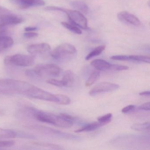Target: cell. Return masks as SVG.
<instances>
[{
  "instance_id": "5bb4252c",
  "label": "cell",
  "mask_w": 150,
  "mask_h": 150,
  "mask_svg": "<svg viewBox=\"0 0 150 150\" xmlns=\"http://www.w3.org/2000/svg\"><path fill=\"white\" fill-rule=\"evenodd\" d=\"M13 40L6 35H0V52L10 48L13 44Z\"/></svg>"
},
{
  "instance_id": "e575fe53",
  "label": "cell",
  "mask_w": 150,
  "mask_h": 150,
  "mask_svg": "<svg viewBox=\"0 0 150 150\" xmlns=\"http://www.w3.org/2000/svg\"><path fill=\"white\" fill-rule=\"evenodd\" d=\"M37 30V28L36 27H27L25 28V30L26 32H29V31H34Z\"/></svg>"
},
{
  "instance_id": "6da1fadb",
  "label": "cell",
  "mask_w": 150,
  "mask_h": 150,
  "mask_svg": "<svg viewBox=\"0 0 150 150\" xmlns=\"http://www.w3.org/2000/svg\"><path fill=\"white\" fill-rule=\"evenodd\" d=\"M30 117L40 122L63 128H70L73 125L72 122L64 119L59 115H57L51 113L40 111L32 108L30 110Z\"/></svg>"
},
{
  "instance_id": "2e32d148",
  "label": "cell",
  "mask_w": 150,
  "mask_h": 150,
  "mask_svg": "<svg viewBox=\"0 0 150 150\" xmlns=\"http://www.w3.org/2000/svg\"><path fill=\"white\" fill-rule=\"evenodd\" d=\"M65 84V87H71L74 81V75L72 71L70 70L65 71L62 80Z\"/></svg>"
},
{
  "instance_id": "83f0119b",
  "label": "cell",
  "mask_w": 150,
  "mask_h": 150,
  "mask_svg": "<svg viewBox=\"0 0 150 150\" xmlns=\"http://www.w3.org/2000/svg\"><path fill=\"white\" fill-rule=\"evenodd\" d=\"M15 143L13 140H0V148L10 147L13 146Z\"/></svg>"
},
{
  "instance_id": "4dcf8cb0",
  "label": "cell",
  "mask_w": 150,
  "mask_h": 150,
  "mask_svg": "<svg viewBox=\"0 0 150 150\" xmlns=\"http://www.w3.org/2000/svg\"><path fill=\"white\" fill-rule=\"evenodd\" d=\"M135 107L134 105H129L124 107L122 109V112L124 113H127L131 111H133L135 110Z\"/></svg>"
},
{
  "instance_id": "836d02e7",
  "label": "cell",
  "mask_w": 150,
  "mask_h": 150,
  "mask_svg": "<svg viewBox=\"0 0 150 150\" xmlns=\"http://www.w3.org/2000/svg\"><path fill=\"white\" fill-rule=\"evenodd\" d=\"M150 102H146L143 103L142 105L139 106V108L140 110H150Z\"/></svg>"
},
{
  "instance_id": "4fadbf2b",
  "label": "cell",
  "mask_w": 150,
  "mask_h": 150,
  "mask_svg": "<svg viewBox=\"0 0 150 150\" xmlns=\"http://www.w3.org/2000/svg\"><path fill=\"white\" fill-rule=\"evenodd\" d=\"M91 65L98 71H105L109 70L111 64L105 60L96 59L91 62Z\"/></svg>"
},
{
  "instance_id": "d6986e66",
  "label": "cell",
  "mask_w": 150,
  "mask_h": 150,
  "mask_svg": "<svg viewBox=\"0 0 150 150\" xmlns=\"http://www.w3.org/2000/svg\"><path fill=\"white\" fill-rule=\"evenodd\" d=\"M105 45H101L96 48L86 57V60H88L93 57L99 56L105 50Z\"/></svg>"
},
{
  "instance_id": "484cf974",
  "label": "cell",
  "mask_w": 150,
  "mask_h": 150,
  "mask_svg": "<svg viewBox=\"0 0 150 150\" xmlns=\"http://www.w3.org/2000/svg\"><path fill=\"white\" fill-rule=\"evenodd\" d=\"M47 83L53 86L58 87H65V84L62 80L55 79H50L47 81Z\"/></svg>"
},
{
  "instance_id": "ba28073f",
  "label": "cell",
  "mask_w": 150,
  "mask_h": 150,
  "mask_svg": "<svg viewBox=\"0 0 150 150\" xmlns=\"http://www.w3.org/2000/svg\"><path fill=\"white\" fill-rule=\"evenodd\" d=\"M119 86L117 84L110 82H103L95 86L89 92V95L93 96L101 93L110 92L115 91L119 88Z\"/></svg>"
},
{
  "instance_id": "4316f807",
  "label": "cell",
  "mask_w": 150,
  "mask_h": 150,
  "mask_svg": "<svg viewBox=\"0 0 150 150\" xmlns=\"http://www.w3.org/2000/svg\"><path fill=\"white\" fill-rule=\"evenodd\" d=\"M129 68V67L126 66L117 64H111L109 70L116 71H122L128 70Z\"/></svg>"
},
{
  "instance_id": "5b68a950",
  "label": "cell",
  "mask_w": 150,
  "mask_h": 150,
  "mask_svg": "<svg viewBox=\"0 0 150 150\" xmlns=\"http://www.w3.org/2000/svg\"><path fill=\"white\" fill-rule=\"evenodd\" d=\"M77 53L76 48L72 45L64 43L56 47L50 54L54 59L64 60L72 58Z\"/></svg>"
},
{
  "instance_id": "8992f818",
  "label": "cell",
  "mask_w": 150,
  "mask_h": 150,
  "mask_svg": "<svg viewBox=\"0 0 150 150\" xmlns=\"http://www.w3.org/2000/svg\"><path fill=\"white\" fill-rule=\"evenodd\" d=\"M4 62L7 65L27 67L34 64L35 58L33 56L24 54H15L7 57L5 58Z\"/></svg>"
},
{
  "instance_id": "8d00e7d4",
  "label": "cell",
  "mask_w": 150,
  "mask_h": 150,
  "mask_svg": "<svg viewBox=\"0 0 150 150\" xmlns=\"http://www.w3.org/2000/svg\"><path fill=\"white\" fill-rule=\"evenodd\" d=\"M1 111H0V114H1Z\"/></svg>"
},
{
  "instance_id": "d4e9b609",
  "label": "cell",
  "mask_w": 150,
  "mask_h": 150,
  "mask_svg": "<svg viewBox=\"0 0 150 150\" xmlns=\"http://www.w3.org/2000/svg\"><path fill=\"white\" fill-rule=\"evenodd\" d=\"M112 118V114L111 113H108L98 117V122L103 124V125H105L108 124L111 121Z\"/></svg>"
},
{
  "instance_id": "277c9868",
  "label": "cell",
  "mask_w": 150,
  "mask_h": 150,
  "mask_svg": "<svg viewBox=\"0 0 150 150\" xmlns=\"http://www.w3.org/2000/svg\"><path fill=\"white\" fill-rule=\"evenodd\" d=\"M61 72V68L54 64H42L37 65L33 70H28L26 74L29 76L40 77H57Z\"/></svg>"
},
{
  "instance_id": "44dd1931",
  "label": "cell",
  "mask_w": 150,
  "mask_h": 150,
  "mask_svg": "<svg viewBox=\"0 0 150 150\" xmlns=\"http://www.w3.org/2000/svg\"><path fill=\"white\" fill-rule=\"evenodd\" d=\"M100 77V73L99 72L97 71H94L93 72L90 76L89 78L87 80L86 83V86L87 87L90 86H92L94 83H95Z\"/></svg>"
},
{
  "instance_id": "603a6c76",
  "label": "cell",
  "mask_w": 150,
  "mask_h": 150,
  "mask_svg": "<svg viewBox=\"0 0 150 150\" xmlns=\"http://www.w3.org/2000/svg\"><path fill=\"white\" fill-rule=\"evenodd\" d=\"M61 24L64 28L70 30L72 33L78 34V35H81L82 34V31H81V30L79 27L75 26L73 24H69V23L67 22H64L61 23Z\"/></svg>"
},
{
  "instance_id": "7c38bea8",
  "label": "cell",
  "mask_w": 150,
  "mask_h": 150,
  "mask_svg": "<svg viewBox=\"0 0 150 150\" xmlns=\"http://www.w3.org/2000/svg\"><path fill=\"white\" fill-rule=\"evenodd\" d=\"M32 128L36 129L42 132L50 134V135H52V136L53 135V136L63 137L65 138H71L72 137V135H69V134L61 132L56 130L54 129H50V128L43 127V126H39V125L36 126V125H35L34 127H32Z\"/></svg>"
},
{
  "instance_id": "f1b7e54d",
  "label": "cell",
  "mask_w": 150,
  "mask_h": 150,
  "mask_svg": "<svg viewBox=\"0 0 150 150\" xmlns=\"http://www.w3.org/2000/svg\"><path fill=\"white\" fill-rule=\"evenodd\" d=\"M110 58L113 60L129 61V56H127V55H117V56H112Z\"/></svg>"
},
{
  "instance_id": "d590c367",
  "label": "cell",
  "mask_w": 150,
  "mask_h": 150,
  "mask_svg": "<svg viewBox=\"0 0 150 150\" xmlns=\"http://www.w3.org/2000/svg\"><path fill=\"white\" fill-rule=\"evenodd\" d=\"M139 95L141 96H149L150 95V92L149 91H144L139 93Z\"/></svg>"
},
{
  "instance_id": "d6a6232c",
  "label": "cell",
  "mask_w": 150,
  "mask_h": 150,
  "mask_svg": "<svg viewBox=\"0 0 150 150\" xmlns=\"http://www.w3.org/2000/svg\"><path fill=\"white\" fill-rule=\"evenodd\" d=\"M59 115H60L61 117L64 118V119L68 120V121H71V122H73L75 119V117H74L72 116L68 115V114H65V113H62V114H60Z\"/></svg>"
},
{
  "instance_id": "ac0fdd59",
  "label": "cell",
  "mask_w": 150,
  "mask_h": 150,
  "mask_svg": "<svg viewBox=\"0 0 150 150\" xmlns=\"http://www.w3.org/2000/svg\"><path fill=\"white\" fill-rule=\"evenodd\" d=\"M17 133L14 131L0 128V139H13L16 137Z\"/></svg>"
},
{
  "instance_id": "e0dca14e",
  "label": "cell",
  "mask_w": 150,
  "mask_h": 150,
  "mask_svg": "<svg viewBox=\"0 0 150 150\" xmlns=\"http://www.w3.org/2000/svg\"><path fill=\"white\" fill-rule=\"evenodd\" d=\"M104 126L103 124L100 122H93L87 125L83 126L82 128L75 131V132H84L92 131L95 130L102 126Z\"/></svg>"
},
{
  "instance_id": "30bf717a",
  "label": "cell",
  "mask_w": 150,
  "mask_h": 150,
  "mask_svg": "<svg viewBox=\"0 0 150 150\" xmlns=\"http://www.w3.org/2000/svg\"><path fill=\"white\" fill-rule=\"evenodd\" d=\"M12 1L21 9L44 6L45 4L43 0H12Z\"/></svg>"
},
{
  "instance_id": "3957f363",
  "label": "cell",
  "mask_w": 150,
  "mask_h": 150,
  "mask_svg": "<svg viewBox=\"0 0 150 150\" xmlns=\"http://www.w3.org/2000/svg\"><path fill=\"white\" fill-rule=\"evenodd\" d=\"M45 9L48 11H58L65 13L71 24L83 29L88 28L86 18L79 11L56 6H48Z\"/></svg>"
},
{
  "instance_id": "f546056e",
  "label": "cell",
  "mask_w": 150,
  "mask_h": 150,
  "mask_svg": "<svg viewBox=\"0 0 150 150\" xmlns=\"http://www.w3.org/2000/svg\"><path fill=\"white\" fill-rule=\"evenodd\" d=\"M12 13L11 11L5 8L0 6V21L2 19V18L4 17L5 16L10 13Z\"/></svg>"
},
{
  "instance_id": "9a60e30c",
  "label": "cell",
  "mask_w": 150,
  "mask_h": 150,
  "mask_svg": "<svg viewBox=\"0 0 150 150\" xmlns=\"http://www.w3.org/2000/svg\"><path fill=\"white\" fill-rule=\"evenodd\" d=\"M71 5L72 7L81 13H87L88 11V7L85 2L80 1H72Z\"/></svg>"
},
{
  "instance_id": "cb8c5ba5",
  "label": "cell",
  "mask_w": 150,
  "mask_h": 150,
  "mask_svg": "<svg viewBox=\"0 0 150 150\" xmlns=\"http://www.w3.org/2000/svg\"><path fill=\"white\" fill-rule=\"evenodd\" d=\"M58 99L57 103L61 105H68L71 102V100L68 96L64 95L56 94Z\"/></svg>"
},
{
  "instance_id": "9c48e42d",
  "label": "cell",
  "mask_w": 150,
  "mask_h": 150,
  "mask_svg": "<svg viewBox=\"0 0 150 150\" xmlns=\"http://www.w3.org/2000/svg\"><path fill=\"white\" fill-rule=\"evenodd\" d=\"M28 51L33 57L42 56L50 53V46L46 43L36 44L30 45L28 47Z\"/></svg>"
},
{
  "instance_id": "7a4b0ae2",
  "label": "cell",
  "mask_w": 150,
  "mask_h": 150,
  "mask_svg": "<svg viewBox=\"0 0 150 150\" xmlns=\"http://www.w3.org/2000/svg\"><path fill=\"white\" fill-rule=\"evenodd\" d=\"M33 85L22 81L10 79H0V93L27 95Z\"/></svg>"
},
{
  "instance_id": "8fae6325",
  "label": "cell",
  "mask_w": 150,
  "mask_h": 150,
  "mask_svg": "<svg viewBox=\"0 0 150 150\" xmlns=\"http://www.w3.org/2000/svg\"><path fill=\"white\" fill-rule=\"evenodd\" d=\"M117 18L121 21L134 26H139L140 24V21L137 17H136L134 15L126 11H123L118 13Z\"/></svg>"
},
{
  "instance_id": "52a82bcc",
  "label": "cell",
  "mask_w": 150,
  "mask_h": 150,
  "mask_svg": "<svg viewBox=\"0 0 150 150\" xmlns=\"http://www.w3.org/2000/svg\"><path fill=\"white\" fill-rule=\"evenodd\" d=\"M26 95L35 99L57 103L58 99L56 94H53L34 86L30 88Z\"/></svg>"
},
{
  "instance_id": "1f68e13d",
  "label": "cell",
  "mask_w": 150,
  "mask_h": 150,
  "mask_svg": "<svg viewBox=\"0 0 150 150\" xmlns=\"http://www.w3.org/2000/svg\"><path fill=\"white\" fill-rule=\"evenodd\" d=\"M23 36L26 38H31L37 37L38 36V34L32 31H29V32H26L24 33Z\"/></svg>"
},
{
  "instance_id": "7402d4cb",
  "label": "cell",
  "mask_w": 150,
  "mask_h": 150,
  "mask_svg": "<svg viewBox=\"0 0 150 150\" xmlns=\"http://www.w3.org/2000/svg\"><path fill=\"white\" fill-rule=\"evenodd\" d=\"M131 128L138 131H149L150 129V123L149 122L143 123L135 124L131 126Z\"/></svg>"
},
{
  "instance_id": "ffe728a7",
  "label": "cell",
  "mask_w": 150,
  "mask_h": 150,
  "mask_svg": "<svg viewBox=\"0 0 150 150\" xmlns=\"http://www.w3.org/2000/svg\"><path fill=\"white\" fill-rule=\"evenodd\" d=\"M129 61H137V62H144L150 64V58L148 56L142 55H130L129 56Z\"/></svg>"
}]
</instances>
